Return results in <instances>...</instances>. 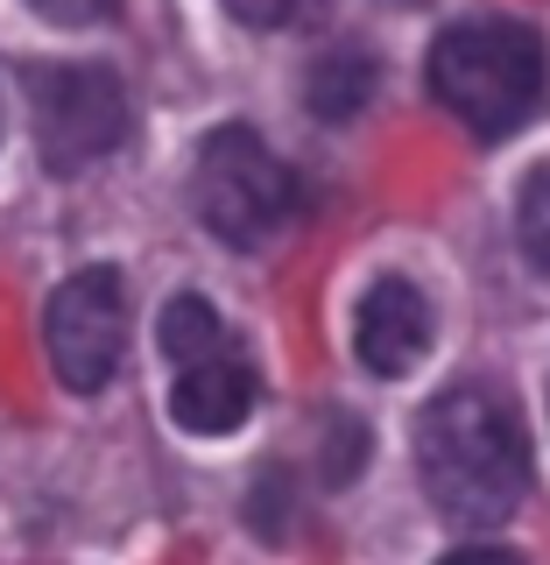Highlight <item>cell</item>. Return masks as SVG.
<instances>
[{
	"instance_id": "6",
	"label": "cell",
	"mask_w": 550,
	"mask_h": 565,
	"mask_svg": "<svg viewBox=\"0 0 550 565\" xmlns=\"http://www.w3.org/2000/svg\"><path fill=\"white\" fill-rule=\"evenodd\" d=\"M353 347L375 375H410L431 347V305L410 276H381L375 290L360 297V318H353Z\"/></svg>"
},
{
	"instance_id": "3",
	"label": "cell",
	"mask_w": 550,
	"mask_h": 565,
	"mask_svg": "<svg viewBox=\"0 0 550 565\" xmlns=\"http://www.w3.org/2000/svg\"><path fill=\"white\" fill-rule=\"evenodd\" d=\"M191 205L226 247H261L290 220L296 177L276 163L255 128H212L198 149V170H191Z\"/></svg>"
},
{
	"instance_id": "5",
	"label": "cell",
	"mask_w": 550,
	"mask_h": 565,
	"mask_svg": "<svg viewBox=\"0 0 550 565\" xmlns=\"http://www.w3.org/2000/svg\"><path fill=\"white\" fill-rule=\"evenodd\" d=\"M43 347L50 367L71 396H93L120 375V347H128V290L114 269H78L71 282H57L43 311Z\"/></svg>"
},
{
	"instance_id": "10",
	"label": "cell",
	"mask_w": 550,
	"mask_h": 565,
	"mask_svg": "<svg viewBox=\"0 0 550 565\" xmlns=\"http://www.w3.org/2000/svg\"><path fill=\"white\" fill-rule=\"evenodd\" d=\"M516 241L529 255V269L550 276V170H537L522 184V205H516Z\"/></svg>"
},
{
	"instance_id": "4",
	"label": "cell",
	"mask_w": 550,
	"mask_h": 565,
	"mask_svg": "<svg viewBox=\"0 0 550 565\" xmlns=\"http://www.w3.org/2000/svg\"><path fill=\"white\" fill-rule=\"evenodd\" d=\"M29 120L35 156L57 177H71L128 141V93L106 64H43L29 78Z\"/></svg>"
},
{
	"instance_id": "14",
	"label": "cell",
	"mask_w": 550,
	"mask_h": 565,
	"mask_svg": "<svg viewBox=\"0 0 550 565\" xmlns=\"http://www.w3.org/2000/svg\"><path fill=\"white\" fill-rule=\"evenodd\" d=\"M396 8H423V0H396Z\"/></svg>"
},
{
	"instance_id": "1",
	"label": "cell",
	"mask_w": 550,
	"mask_h": 565,
	"mask_svg": "<svg viewBox=\"0 0 550 565\" xmlns=\"http://www.w3.org/2000/svg\"><path fill=\"white\" fill-rule=\"evenodd\" d=\"M417 473L438 516L459 530H487L516 516L529 488V446L522 424L494 388H445L431 411L417 417Z\"/></svg>"
},
{
	"instance_id": "13",
	"label": "cell",
	"mask_w": 550,
	"mask_h": 565,
	"mask_svg": "<svg viewBox=\"0 0 550 565\" xmlns=\"http://www.w3.org/2000/svg\"><path fill=\"white\" fill-rule=\"evenodd\" d=\"M438 565H522L516 552H494V544H473V552H452V558H438Z\"/></svg>"
},
{
	"instance_id": "2",
	"label": "cell",
	"mask_w": 550,
	"mask_h": 565,
	"mask_svg": "<svg viewBox=\"0 0 550 565\" xmlns=\"http://www.w3.org/2000/svg\"><path fill=\"white\" fill-rule=\"evenodd\" d=\"M431 93L481 141L516 135L543 106V43L522 22H459L431 43Z\"/></svg>"
},
{
	"instance_id": "7",
	"label": "cell",
	"mask_w": 550,
	"mask_h": 565,
	"mask_svg": "<svg viewBox=\"0 0 550 565\" xmlns=\"http://www.w3.org/2000/svg\"><path fill=\"white\" fill-rule=\"evenodd\" d=\"M247 411H255V367L240 361L234 347L205 353V361L176 367V388H170V417L198 438H219V431H240Z\"/></svg>"
},
{
	"instance_id": "11",
	"label": "cell",
	"mask_w": 550,
	"mask_h": 565,
	"mask_svg": "<svg viewBox=\"0 0 550 565\" xmlns=\"http://www.w3.org/2000/svg\"><path fill=\"white\" fill-rule=\"evenodd\" d=\"M219 8L247 29H290V22H304V14H317V0H219Z\"/></svg>"
},
{
	"instance_id": "12",
	"label": "cell",
	"mask_w": 550,
	"mask_h": 565,
	"mask_svg": "<svg viewBox=\"0 0 550 565\" xmlns=\"http://www.w3.org/2000/svg\"><path fill=\"white\" fill-rule=\"evenodd\" d=\"M43 22H57V29H85V22H106V14L120 8V0H29Z\"/></svg>"
},
{
	"instance_id": "8",
	"label": "cell",
	"mask_w": 550,
	"mask_h": 565,
	"mask_svg": "<svg viewBox=\"0 0 550 565\" xmlns=\"http://www.w3.org/2000/svg\"><path fill=\"white\" fill-rule=\"evenodd\" d=\"M367 93H375V57L367 50H332V57H317L304 99L317 120H353L367 106Z\"/></svg>"
},
{
	"instance_id": "9",
	"label": "cell",
	"mask_w": 550,
	"mask_h": 565,
	"mask_svg": "<svg viewBox=\"0 0 550 565\" xmlns=\"http://www.w3.org/2000/svg\"><path fill=\"white\" fill-rule=\"evenodd\" d=\"M226 347V326H219V311L205 305V297H170L163 305V353L176 367H191V361H205V353H219Z\"/></svg>"
}]
</instances>
